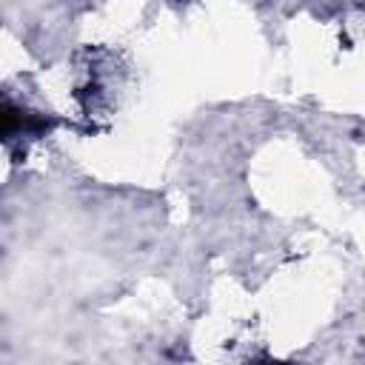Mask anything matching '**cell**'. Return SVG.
Returning <instances> with one entry per match:
<instances>
[]
</instances>
